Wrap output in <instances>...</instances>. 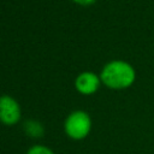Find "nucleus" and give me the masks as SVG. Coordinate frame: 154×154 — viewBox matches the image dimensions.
<instances>
[{
  "instance_id": "1",
  "label": "nucleus",
  "mask_w": 154,
  "mask_h": 154,
  "mask_svg": "<svg viewBox=\"0 0 154 154\" xmlns=\"http://www.w3.org/2000/svg\"><path fill=\"white\" fill-rule=\"evenodd\" d=\"M101 81L109 88L124 89L135 81V70L123 60H113L105 65L100 75Z\"/></svg>"
},
{
  "instance_id": "2",
  "label": "nucleus",
  "mask_w": 154,
  "mask_h": 154,
  "mask_svg": "<svg viewBox=\"0 0 154 154\" xmlns=\"http://www.w3.org/2000/svg\"><path fill=\"white\" fill-rule=\"evenodd\" d=\"M65 132L72 140H82L87 137L91 129V120L87 112L75 111L67 116L64 123Z\"/></svg>"
},
{
  "instance_id": "3",
  "label": "nucleus",
  "mask_w": 154,
  "mask_h": 154,
  "mask_svg": "<svg viewBox=\"0 0 154 154\" xmlns=\"http://www.w3.org/2000/svg\"><path fill=\"white\" fill-rule=\"evenodd\" d=\"M19 119H20V107L18 102L8 95L0 96V120L4 124L13 125L18 123Z\"/></svg>"
},
{
  "instance_id": "4",
  "label": "nucleus",
  "mask_w": 154,
  "mask_h": 154,
  "mask_svg": "<svg viewBox=\"0 0 154 154\" xmlns=\"http://www.w3.org/2000/svg\"><path fill=\"white\" fill-rule=\"evenodd\" d=\"M75 84H76V88L78 91H81L83 94H91L99 88L100 78L95 73L85 71V72H82L81 75H78Z\"/></svg>"
},
{
  "instance_id": "5",
  "label": "nucleus",
  "mask_w": 154,
  "mask_h": 154,
  "mask_svg": "<svg viewBox=\"0 0 154 154\" xmlns=\"http://www.w3.org/2000/svg\"><path fill=\"white\" fill-rule=\"evenodd\" d=\"M24 130L28 135L32 137H40L43 135V128L38 122L35 120H28L24 124Z\"/></svg>"
},
{
  "instance_id": "6",
  "label": "nucleus",
  "mask_w": 154,
  "mask_h": 154,
  "mask_svg": "<svg viewBox=\"0 0 154 154\" xmlns=\"http://www.w3.org/2000/svg\"><path fill=\"white\" fill-rule=\"evenodd\" d=\"M26 154H54L52 152V149H49L48 147L46 146H42V144H36V146H32Z\"/></svg>"
},
{
  "instance_id": "7",
  "label": "nucleus",
  "mask_w": 154,
  "mask_h": 154,
  "mask_svg": "<svg viewBox=\"0 0 154 154\" xmlns=\"http://www.w3.org/2000/svg\"><path fill=\"white\" fill-rule=\"evenodd\" d=\"M75 1L79 2V4H83V5H89V4H93L95 0H75Z\"/></svg>"
}]
</instances>
